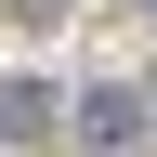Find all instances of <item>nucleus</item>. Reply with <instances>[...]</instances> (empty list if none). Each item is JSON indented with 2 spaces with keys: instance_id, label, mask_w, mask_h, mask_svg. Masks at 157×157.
<instances>
[{
  "instance_id": "obj_2",
  "label": "nucleus",
  "mask_w": 157,
  "mask_h": 157,
  "mask_svg": "<svg viewBox=\"0 0 157 157\" xmlns=\"http://www.w3.org/2000/svg\"><path fill=\"white\" fill-rule=\"evenodd\" d=\"M144 13H157V0H144Z\"/></svg>"
},
{
  "instance_id": "obj_1",
  "label": "nucleus",
  "mask_w": 157,
  "mask_h": 157,
  "mask_svg": "<svg viewBox=\"0 0 157 157\" xmlns=\"http://www.w3.org/2000/svg\"><path fill=\"white\" fill-rule=\"evenodd\" d=\"M131 131H144V118H131V92H92V118H78V144H92V157H118Z\"/></svg>"
}]
</instances>
